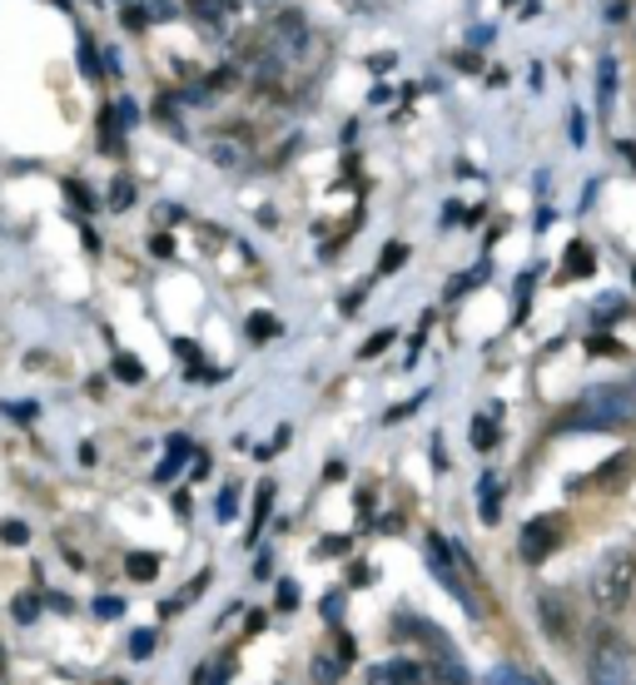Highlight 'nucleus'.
<instances>
[{
	"mask_svg": "<svg viewBox=\"0 0 636 685\" xmlns=\"http://www.w3.org/2000/svg\"><path fill=\"white\" fill-rule=\"evenodd\" d=\"M493 685H537V675L518 671V665H497V671H493Z\"/></svg>",
	"mask_w": 636,
	"mask_h": 685,
	"instance_id": "dca6fc26",
	"label": "nucleus"
},
{
	"mask_svg": "<svg viewBox=\"0 0 636 685\" xmlns=\"http://www.w3.org/2000/svg\"><path fill=\"white\" fill-rule=\"evenodd\" d=\"M150 248H154V254H174V239H170V234H154Z\"/></svg>",
	"mask_w": 636,
	"mask_h": 685,
	"instance_id": "4c0bfd02",
	"label": "nucleus"
},
{
	"mask_svg": "<svg viewBox=\"0 0 636 685\" xmlns=\"http://www.w3.org/2000/svg\"><path fill=\"white\" fill-rule=\"evenodd\" d=\"M557 542H562V522L557 516H537V522H528L522 526V561H547L552 552H557Z\"/></svg>",
	"mask_w": 636,
	"mask_h": 685,
	"instance_id": "20e7f679",
	"label": "nucleus"
},
{
	"mask_svg": "<svg viewBox=\"0 0 636 685\" xmlns=\"http://www.w3.org/2000/svg\"><path fill=\"white\" fill-rule=\"evenodd\" d=\"M41 606H45V596H35V591H21V596L11 601V611H15V622L21 626H31L35 616H41Z\"/></svg>",
	"mask_w": 636,
	"mask_h": 685,
	"instance_id": "ddd939ff",
	"label": "nucleus"
},
{
	"mask_svg": "<svg viewBox=\"0 0 636 685\" xmlns=\"http://www.w3.org/2000/svg\"><path fill=\"white\" fill-rule=\"evenodd\" d=\"M269 45L279 50V60H284V55H299L303 45H309V25H303V15H299V11L274 15V25H269Z\"/></svg>",
	"mask_w": 636,
	"mask_h": 685,
	"instance_id": "39448f33",
	"label": "nucleus"
},
{
	"mask_svg": "<svg viewBox=\"0 0 636 685\" xmlns=\"http://www.w3.org/2000/svg\"><path fill=\"white\" fill-rule=\"evenodd\" d=\"M632 581H636V557L632 552H606L592 571V601L602 616H616V611L632 601Z\"/></svg>",
	"mask_w": 636,
	"mask_h": 685,
	"instance_id": "f257e3e1",
	"label": "nucleus"
},
{
	"mask_svg": "<svg viewBox=\"0 0 636 685\" xmlns=\"http://www.w3.org/2000/svg\"><path fill=\"white\" fill-rule=\"evenodd\" d=\"M0 413H5V418H15V422H31L35 413H41V407H35V403H5Z\"/></svg>",
	"mask_w": 636,
	"mask_h": 685,
	"instance_id": "a878e982",
	"label": "nucleus"
},
{
	"mask_svg": "<svg viewBox=\"0 0 636 685\" xmlns=\"http://www.w3.org/2000/svg\"><path fill=\"white\" fill-rule=\"evenodd\" d=\"M125 571H130V581H154L160 577V557H154V552H130Z\"/></svg>",
	"mask_w": 636,
	"mask_h": 685,
	"instance_id": "1a4fd4ad",
	"label": "nucleus"
},
{
	"mask_svg": "<svg viewBox=\"0 0 636 685\" xmlns=\"http://www.w3.org/2000/svg\"><path fill=\"white\" fill-rule=\"evenodd\" d=\"M66 199L80 204V209H95V194H90L85 184H76V179H66Z\"/></svg>",
	"mask_w": 636,
	"mask_h": 685,
	"instance_id": "4be33fe9",
	"label": "nucleus"
},
{
	"mask_svg": "<svg viewBox=\"0 0 636 685\" xmlns=\"http://www.w3.org/2000/svg\"><path fill=\"white\" fill-rule=\"evenodd\" d=\"M80 70H85L90 80L100 76V65H95V45H90V35H80Z\"/></svg>",
	"mask_w": 636,
	"mask_h": 685,
	"instance_id": "5701e85b",
	"label": "nucleus"
},
{
	"mask_svg": "<svg viewBox=\"0 0 636 685\" xmlns=\"http://www.w3.org/2000/svg\"><path fill=\"white\" fill-rule=\"evenodd\" d=\"M279 606H284V611L299 606V587H293V581H279Z\"/></svg>",
	"mask_w": 636,
	"mask_h": 685,
	"instance_id": "7c9ffc66",
	"label": "nucleus"
},
{
	"mask_svg": "<svg viewBox=\"0 0 636 685\" xmlns=\"http://www.w3.org/2000/svg\"><path fill=\"white\" fill-rule=\"evenodd\" d=\"M150 21H154L150 5H130V11H125V25H130V31H144Z\"/></svg>",
	"mask_w": 636,
	"mask_h": 685,
	"instance_id": "cd10ccee",
	"label": "nucleus"
},
{
	"mask_svg": "<svg viewBox=\"0 0 636 685\" xmlns=\"http://www.w3.org/2000/svg\"><path fill=\"white\" fill-rule=\"evenodd\" d=\"M109 204H115V209H130V204H135V184L115 179V184H109Z\"/></svg>",
	"mask_w": 636,
	"mask_h": 685,
	"instance_id": "aec40b11",
	"label": "nucleus"
},
{
	"mask_svg": "<svg viewBox=\"0 0 636 685\" xmlns=\"http://www.w3.org/2000/svg\"><path fill=\"white\" fill-rule=\"evenodd\" d=\"M115 378L119 383H144V363L140 358H130V353H119L115 358Z\"/></svg>",
	"mask_w": 636,
	"mask_h": 685,
	"instance_id": "2eb2a0df",
	"label": "nucleus"
},
{
	"mask_svg": "<svg viewBox=\"0 0 636 685\" xmlns=\"http://www.w3.org/2000/svg\"><path fill=\"white\" fill-rule=\"evenodd\" d=\"M170 452H180V457H195V448H189V438H180V432H174V438H170Z\"/></svg>",
	"mask_w": 636,
	"mask_h": 685,
	"instance_id": "c9c22d12",
	"label": "nucleus"
},
{
	"mask_svg": "<svg viewBox=\"0 0 636 685\" xmlns=\"http://www.w3.org/2000/svg\"><path fill=\"white\" fill-rule=\"evenodd\" d=\"M209 154H215V160L224 164V170H239V164H248V160H254V154H248L244 144H234V140H219Z\"/></svg>",
	"mask_w": 636,
	"mask_h": 685,
	"instance_id": "f8f14e48",
	"label": "nucleus"
},
{
	"mask_svg": "<svg viewBox=\"0 0 636 685\" xmlns=\"http://www.w3.org/2000/svg\"><path fill=\"white\" fill-rule=\"evenodd\" d=\"M234 502H239V492H234V487H224V492H219V522L234 516Z\"/></svg>",
	"mask_w": 636,
	"mask_h": 685,
	"instance_id": "c756f323",
	"label": "nucleus"
},
{
	"mask_svg": "<svg viewBox=\"0 0 636 685\" xmlns=\"http://www.w3.org/2000/svg\"><path fill=\"white\" fill-rule=\"evenodd\" d=\"M497 497H502V487H497L493 477H483V522H487V526L502 516V502H497Z\"/></svg>",
	"mask_w": 636,
	"mask_h": 685,
	"instance_id": "4468645a",
	"label": "nucleus"
},
{
	"mask_svg": "<svg viewBox=\"0 0 636 685\" xmlns=\"http://www.w3.org/2000/svg\"><path fill=\"white\" fill-rule=\"evenodd\" d=\"M95 616H105V622H109V616H125V601H119V596H100L95 601Z\"/></svg>",
	"mask_w": 636,
	"mask_h": 685,
	"instance_id": "c85d7f7f",
	"label": "nucleus"
},
{
	"mask_svg": "<svg viewBox=\"0 0 636 685\" xmlns=\"http://www.w3.org/2000/svg\"><path fill=\"white\" fill-rule=\"evenodd\" d=\"M248 338L254 342H269V338H279V318H274V313H248Z\"/></svg>",
	"mask_w": 636,
	"mask_h": 685,
	"instance_id": "9b49d317",
	"label": "nucleus"
},
{
	"mask_svg": "<svg viewBox=\"0 0 636 685\" xmlns=\"http://www.w3.org/2000/svg\"><path fill=\"white\" fill-rule=\"evenodd\" d=\"M0 542H5V546H25V542H31V526H25V522H0Z\"/></svg>",
	"mask_w": 636,
	"mask_h": 685,
	"instance_id": "a211bd4d",
	"label": "nucleus"
},
{
	"mask_svg": "<svg viewBox=\"0 0 636 685\" xmlns=\"http://www.w3.org/2000/svg\"><path fill=\"white\" fill-rule=\"evenodd\" d=\"M130 655H135V661H150V655H154V631H135L130 636Z\"/></svg>",
	"mask_w": 636,
	"mask_h": 685,
	"instance_id": "412c9836",
	"label": "nucleus"
},
{
	"mask_svg": "<svg viewBox=\"0 0 636 685\" xmlns=\"http://www.w3.org/2000/svg\"><path fill=\"white\" fill-rule=\"evenodd\" d=\"M537 616H542V626H547V636H557V641H567V606H562V596H552V591H542L537 596Z\"/></svg>",
	"mask_w": 636,
	"mask_h": 685,
	"instance_id": "0eeeda50",
	"label": "nucleus"
},
{
	"mask_svg": "<svg viewBox=\"0 0 636 685\" xmlns=\"http://www.w3.org/2000/svg\"><path fill=\"white\" fill-rule=\"evenodd\" d=\"M592 268V244H567V279H587Z\"/></svg>",
	"mask_w": 636,
	"mask_h": 685,
	"instance_id": "9d476101",
	"label": "nucleus"
},
{
	"mask_svg": "<svg viewBox=\"0 0 636 685\" xmlns=\"http://www.w3.org/2000/svg\"><path fill=\"white\" fill-rule=\"evenodd\" d=\"M582 140H587V119L571 115V144H582Z\"/></svg>",
	"mask_w": 636,
	"mask_h": 685,
	"instance_id": "e433bc0d",
	"label": "nucleus"
},
{
	"mask_svg": "<svg viewBox=\"0 0 636 685\" xmlns=\"http://www.w3.org/2000/svg\"><path fill=\"white\" fill-rule=\"evenodd\" d=\"M368 675H373V681H423L428 671H423L418 661H389V665H373Z\"/></svg>",
	"mask_w": 636,
	"mask_h": 685,
	"instance_id": "6e6552de",
	"label": "nucleus"
},
{
	"mask_svg": "<svg viewBox=\"0 0 636 685\" xmlns=\"http://www.w3.org/2000/svg\"><path fill=\"white\" fill-rule=\"evenodd\" d=\"M582 428H606V422H632L636 418V383H606L577 403Z\"/></svg>",
	"mask_w": 636,
	"mask_h": 685,
	"instance_id": "f03ea898",
	"label": "nucleus"
},
{
	"mask_svg": "<svg viewBox=\"0 0 636 685\" xmlns=\"http://www.w3.org/2000/svg\"><path fill=\"white\" fill-rule=\"evenodd\" d=\"M393 342V333H373V338L363 342V358H373V353H383V348H389Z\"/></svg>",
	"mask_w": 636,
	"mask_h": 685,
	"instance_id": "473e14b6",
	"label": "nucleus"
},
{
	"mask_svg": "<svg viewBox=\"0 0 636 685\" xmlns=\"http://www.w3.org/2000/svg\"><path fill=\"white\" fill-rule=\"evenodd\" d=\"M180 462H184L180 452H170V457H164L160 467H154V483H174V477H180Z\"/></svg>",
	"mask_w": 636,
	"mask_h": 685,
	"instance_id": "393cba45",
	"label": "nucleus"
},
{
	"mask_svg": "<svg viewBox=\"0 0 636 685\" xmlns=\"http://www.w3.org/2000/svg\"><path fill=\"white\" fill-rule=\"evenodd\" d=\"M344 546H348L344 536H328V542L319 546V552H313V557H338V552H344Z\"/></svg>",
	"mask_w": 636,
	"mask_h": 685,
	"instance_id": "f704fd0d",
	"label": "nucleus"
},
{
	"mask_svg": "<svg viewBox=\"0 0 636 685\" xmlns=\"http://www.w3.org/2000/svg\"><path fill=\"white\" fill-rule=\"evenodd\" d=\"M587 675H592L597 685H622L626 675H632V646H626L616 631H597L592 661H587Z\"/></svg>",
	"mask_w": 636,
	"mask_h": 685,
	"instance_id": "7ed1b4c3",
	"label": "nucleus"
},
{
	"mask_svg": "<svg viewBox=\"0 0 636 685\" xmlns=\"http://www.w3.org/2000/svg\"><path fill=\"white\" fill-rule=\"evenodd\" d=\"M428 567L438 571V581H442V587H448L458 601H463L467 611H473V596H467L463 577H458V571H453V561H448V542H442V536H428Z\"/></svg>",
	"mask_w": 636,
	"mask_h": 685,
	"instance_id": "423d86ee",
	"label": "nucleus"
},
{
	"mask_svg": "<svg viewBox=\"0 0 636 685\" xmlns=\"http://www.w3.org/2000/svg\"><path fill=\"white\" fill-rule=\"evenodd\" d=\"M338 671H344V661H328V655H319V661H313V681H334Z\"/></svg>",
	"mask_w": 636,
	"mask_h": 685,
	"instance_id": "bb28decb",
	"label": "nucleus"
},
{
	"mask_svg": "<svg viewBox=\"0 0 636 685\" xmlns=\"http://www.w3.org/2000/svg\"><path fill=\"white\" fill-rule=\"evenodd\" d=\"M403 258H408V244H389V248H383V264H378V268H383V274H393V268H403Z\"/></svg>",
	"mask_w": 636,
	"mask_h": 685,
	"instance_id": "b1692460",
	"label": "nucleus"
},
{
	"mask_svg": "<svg viewBox=\"0 0 636 685\" xmlns=\"http://www.w3.org/2000/svg\"><path fill=\"white\" fill-rule=\"evenodd\" d=\"M493 442H497V428H493V418H477V422H473V448H477V452H487V448H493Z\"/></svg>",
	"mask_w": 636,
	"mask_h": 685,
	"instance_id": "f3484780",
	"label": "nucleus"
},
{
	"mask_svg": "<svg viewBox=\"0 0 636 685\" xmlns=\"http://www.w3.org/2000/svg\"><path fill=\"white\" fill-rule=\"evenodd\" d=\"M174 11H180V5H174V0H150V15H154V21H170Z\"/></svg>",
	"mask_w": 636,
	"mask_h": 685,
	"instance_id": "72a5a7b5",
	"label": "nucleus"
},
{
	"mask_svg": "<svg viewBox=\"0 0 636 685\" xmlns=\"http://www.w3.org/2000/svg\"><path fill=\"white\" fill-rule=\"evenodd\" d=\"M115 115H119V125L130 129L135 119H140V109H135V100H119V105H115Z\"/></svg>",
	"mask_w": 636,
	"mask_h": 685,
	"instance_id": "2f4dec72",
	"label": "nucleus"
},
{
	"mask_svg": "<svg viewBox=\"0 0 636 685\" xmlns=\"http://www.w3.org/2000/svg\"><path fill=\"white\" fill-rule=\"evenodd\" d=\"M269 502H274V483H259V502H254V536H259L264 516H269Z\"/></svg>",
	"mask_w": 636,
	"mask_h": 685,
	"instance_id": "6ab92c4d",
	"label": "nucleus"
}]
</instances>
